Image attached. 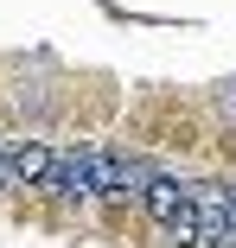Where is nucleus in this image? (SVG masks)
Masks as SVG:
<instances>
[{"label":"nucleus","mask_w":236,"mask_h":248,"mask_svg":"<svg viewBox=\"0 0 236 248\" xmlns=\"http://www.w3.org/2000/svg\"><path fill=\"white\" fill-rule=\"evenodd\" d=\"M45 191H58V197H102V153H58L51 178H45Z\"/></svg>","instance_id":"f257e3e1"},{"label":"nucleus","mask_w":236,"mask_h":248,"mask_svg":"<svg viewBox=\"0 0 236 248\" xmlns=\"http://www.w3.org/2000/svg\"><path fill=\"white\" fill-rule=\"evenodd\" d=\"M0 153H7L13 185H45L51 166H58V153H51V146H38V140H13V146H0Z\"/></svg>","instance_id":"f03ea898"},{"label":"nucleus","mask_w":236,"mask_h":248,"mask_svg":"<svg viewBox=\"0 0 236 248\" xmlns=\"http://www.w3.org/2000/svg\"><path fill=\"white\" fill-rule=\"evenodd\" d=\"M147 166L140 159H121V153H102V197H147Z\"/></svg>","instance_id":"7ed1b4c3"}]
</instances>
